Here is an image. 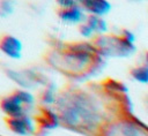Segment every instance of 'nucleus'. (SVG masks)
Wrapping results in <instances>:
<instances>
[{"instance_id":"13","label":"nucleus","mask_w":148,"mask_h":136,"mask_svg":"<svg viewBox=\"0 0 148 136\" xmlns=\"http://www.w3.org/2000/svg\"><path fill=\"white\" fill-rule=\"evenodd\" d=\"M79 31H80L81 36H83V37H86V38H90V37L92 36V33H94V30H92L86 22L82 23V24L79 27Z\"/></svg>"},{"instance_id":"16","label":"nucleus","mask_w":148,"mask_h":136,"mask_svg":"<svg viewBox=\"0 0 148 136\" xmlns=\"http://www.w3.org/2000/svg\"><path fill=\"white\" fill-rule=\"evenodd\" d=\"M146 61H147V66H148V52L146 53Z\"/></svg>"},{"instance_id":"6","label":"nucleus","mask_w":148,"mask_h":136,"mask_svg":"<svg viewBox=\"0 0 148 136\" xmlns=\"http://www.w3.org/2000/svg\"><path fill=\"white\" fill-rule=\"evenodd\" d=\"M35 122L37 126V133L50 131L60 124V120L57 112L50 109L46 106L38 107V112L35 115Z\"/></svg>"},{"instance_id":"9","label":"nucleus","mask_w":148,"mask_h":136,"mask_svg":"<svg viewBox=\"0 0 148 136\" xmlns=\"http://www.w3.org/2000/svg\"><path fill=\"white\" fill-rule=\"evenodd\" d=\"M81 6L91 15H96V16L106 14L111 8V5L108 1H103V0H84L81 2Z\"/></svg>"},{"instance_id":"11","label":"nucleus","mask_w":148,"mask_h":136,"mask_svg":"<svg viewBox=\"0 0 148 136\" xmlns=\"http://www.w3.org/2000/svg\"><path fill=\"white\" fill-rule=\"evenodd\" d=\"M86 23L94 30V32H105L108 29L106 22L96 15H89L86 20Z\"/></svg>"},{"instance_id":"8","label":"nucleus","mask_w":148,"mask_h":136,"mask_svg":"<svg viewBox=\"0 0 148 136\" xmlns=\"http://www.w3.org/2000/svg\"><path fill=\"white\" fill-rule=\"evenodd\" d=\"M57 14L62 22L71 24H76V23L82 24V22L87 20L84 15V9L79 3L69 8H59Z\"/></svg>"},{"instance_id":"4","label":"nucleus","mask_w":148,"mask_h":136,"mask_svg":"<svg viewBox=\"0 0 148 136\" xmlns=\"http://www.w3.org/2000/svg\"><path fill=\"white\" fill-rule=\"evenodd\" d=\"M91 43L98 54L104 56H127L135 51L133 44L127 41L123 36H99Z\"/></svg>"},{"instance_id":"12","label":"nucleus","mask_w":148,"mask_h":136,"mask_svg":"<svg viewBox=\"0 0 148 136\" xmlns=\"http://www.w3.org/2000/svg\"><path fill=\"white\" fill-rule=\"evenodd\" d=\"M133 78L141 83H148V66H138L131 70Z\"/></svg>"},{"instance_id":"10","label":"nucleus","mask_w":148,"mask_h":136,"mask_svg":"<svg viewBox=\"0 0 148 136\" xmlns=\"http://www.w3.org/2000/svg\"><path fill=\"white\" fill-rule=\"evenodd\" d=\"M40 103L43 105H56L57 99H58V95L56 92V89L52 84H47L44 89V91L40 93Z\"/></svg>"},{"instance_id":"3","label":"nucleus","mask_w":148,"mask_h":136,"mask_svg":"<svg viewBox=\"0 0 148 136\" xmlns=\"http://www.w3.org/2000/svg\"><path fill=\"white\" fill-rule=\"evenodd\" d=\"M35 105V97L25 90H15L0 100V108L7 118H20L27 115Z\"/></svg>"},{"instance_id":"14","label":"nucleus","mask_w":148,"mask_h":136,"mask_svg":"<svg viewBox=\"0 0 148 136\" xmlns=\"http://www.w3.org/2000/svg\"><path fill=\"white\" fill-rule=\"evenodd\" d=\"M10 13H12V5L9 2H7V1L1 2L0 3V15L6 16V15H8Z\"/></svg>"},{"instance_id":"1","label":"nucleus","mask_w":148,"mask_h":136,"mask_svg":"<svg viewBox=\"0 0 148 136\" xmlns=\"http://www.w3.org/2000/svg\"><path fill=\"white\" fill-rule=\"evenodd\" d=\"M60 124L84 135L98 134L102 114L98 105L89 92L79 88L67 86L59 95L56 108Z\"/></svg>"},{"instance_id":"5","label":"nucleus","mask_w":148,"mask_h":136,"mask_svg":"<svg viewBox=\"0 0 148 136\" xmlns=\"http://www.w3.org/2000/svg\"><path fill=\"white\" fill-rule=\"evenodd\" d=\"M6 124L10 131L18 136H35L37 135V126L36 122L29 116L23 115L20 118H7Z\"/></svg>"},{"instance_id":"2","label":"nucleus","mask_w":148,"mask_h":136,"mask_svg":"<svg viewBox=\"0 0 148 136\" xmlns=\"http://www.w3.org/2000/svg\"><path fill=\"white\" fill-rule=\"evenodd\" d=\"M99 54L92 43H64L45 54V61L59 73L71 77H84L94 73L99 63Z\"/></svg>"},{"instance_id":"7","label":"nucleus","mask_w":148,"mask_h":136,"mask_svg":"<svg viewBox=\"0 0 148 136\" xmlns=\"http://www.w3.org/2000/svg\"><path fill=\"white\" fill-rule=\"evenodd\" d=\"M0 51L8 58L20 59L22 53V43L13 35H2L0 37Z\"/></svg>"},{"instance_id":"15","label":"nucleus","mask_w":148,"mask_h":136,"mask_svg":"<svg viewBox=\"0 0 148 136\" xmlns=\"http://www.w3.org/2000/svg\"><path fill=\"white\" fill-rule=\"evenodd\" d=\"M57 3L59 6V8H69V7L77 5V2H75L73 0H59Z\"/></svg>"}]
</instances>
